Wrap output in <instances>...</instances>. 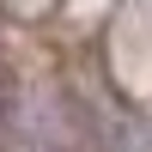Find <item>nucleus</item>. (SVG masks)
Masks as SVG:
<instances>
[{
	"instance_id": "f03ea898",
	"label": "nucleus",
	"mask_w": 152,
	"mask_h": 152,
	"mask_svg": "<svg viewBox=\"0 0 152 152\" xmlns=\"http://www.w3.org/2000/svg\"><path fill=\"white\" fill-rule=\"evenodd\" d=\"M6 122H12V73L0 67V134H6Z\"/></svg>"
},
{
	"instance_id": "f257e3e1",
	"label": "nucleus",
	"mask_w": 152,
	"mask_h": 152,
	"mask_svg": "<svg viewBox=\"0 0 152 152\" xmlns=\"http://www.w3.org/2000/svg\"><path fill=\"white\" fill-rule=\"evenodd\" d=\"M110 152H152V128L128 110H116V128H110Z\"/></svg>"
}]
</instances>
